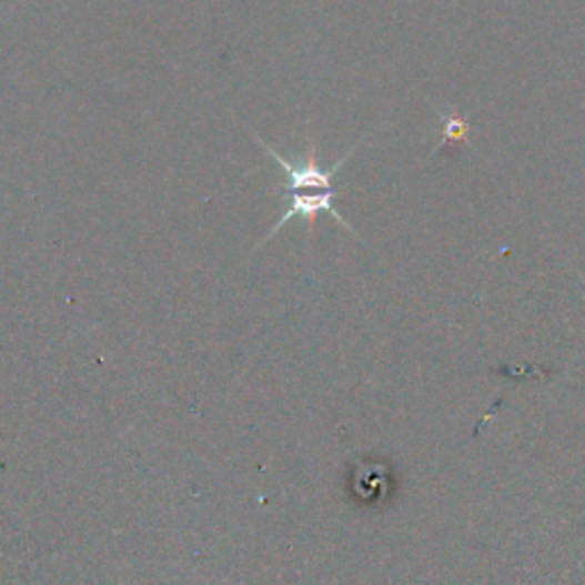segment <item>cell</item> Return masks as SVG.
Returning <instances> with one entry per match:
<instances>
[{"instance_id": "cell-1", "label": "cell", "mask_w": 585, "mask_h": 585, "mask_svg": "<svg viewBox=\"0 0 585 585\" xmlns=\"http://www.w3.org/2000/svg\"><path fill=\"white\" fill-rule=\"evenodd\" d=\"M252 138L261 144V149L272 155L275 159V163L280 165V170L286 174V194H289V209L282 213V218L275 222V226H272L265 239L256 245V250H261L270 239H275L278 233L284 229V224H289L291 220L300 218L306 222V229L314 231V224H316V218L321 213H330L339 224H343L350 233L357 231L347 224V220L336 211V183H334V176L341 172L343 163L353 155L360 147V142L350 149L347 153L341 155V161L332 168H321L319 165V159H316V147H314V140L306 138V151L300 155L297 161H291L286 159L284 153H280L275 147L268 144L263 138H259L254 131H252Z\"/></svg>"}, {"instance_id": "cell-2", "label": "cell", "mask_w": 585, "mask_h": 585, "mask_svg": "<svg viewBox=\"0 0 585 585\" xmlns=\"http://www.w3.org/2000/svg\"><path fill=\"white\" fill-rule=\"evenodd\" d=\"M442 117V147L446 142H466L472 144L470 133H472V124L466 120L464 114H460L457 110H440Z\"/></svg>"}, {"instance_id": "cell-3", "label": "cell", "mask_w": 585, "mask_h": 585, "mask_svg": "<svg viewBox=\"0 0 585 585\" xmlns=\"http://www.w3.org/2000/svg\"><path fill=\"white\" fill-rule=\"evenodd\" d=\"M583 280H585V278H583Z\"/></svg>"}]
</instances>
